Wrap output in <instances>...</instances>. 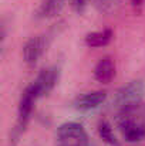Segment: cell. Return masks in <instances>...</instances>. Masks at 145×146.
Returning a JSON list of instances; mask_svg holds the SVG:
<instances>
[{"label":"cell","mask_w":145,"mask_h":146,"mask_svg":"<svg viewBox=\"0 0 145 146\" xmlns=\"http://www.w3.org/2000/svg\"><path fill=\"white\" fill-rule=\"evenodd\" d=\"M131 1H132V4H134V6H137V7L142 4V0H131Z\"/></svg>","instance_id":"12"},{"label":"cell","mask_w":145,"mask_h":146,"mask_svg":"<svg viewBox=\"0 0 145 146\" xmlns=\"http://www.w3.org/2000/svg\"><path fill=\"white\" fill-rule=\"evenodd\" d=\"M98 7L100 11L102 13H114L118 6H120V0H93Z\"/></svg>","instance_id":"11"},{"label":"cell","mask_w":145,"mask_h":146,"mask_svg":"<svg viewBox=\"0 0 145 146\" xmlns=\"http://www.w3.org/2000/svg\"><path fill=\"white\" fill-rule=\"evenodd\" d=\"M97 132H98V136L102 139V142H105L107 145H110V146H118L120 145L117 136L114 135L112 125H111L107 119H101V121L98 122Z\"/></svg>","instance_id":"10"},{"label":"cell","mask_w":145,"mask_h":146,"mask_svg":"<svg viewBox=\"0 0 145 146\" xmlns=\"http://www.w3.org/2000/svg\"><path fill=\"white\" fill-rule=\"evenodd\" d=\"M47 48V37L46 36H37L31 37L26 41L23 46V58L24 62L29 67H34L39 61V58L43 55V52Z\"/></svg>","instance_id":"5"},{"label":"cell","mask_w":145,"mask_h":146,"mask_svg":"<svg viewBox=\"0 0 145 146\" xmlns=\"http://www.w3.org/2000/svg\"><path fill=\"white\" fill-rule=\"evenodd\" d=\"M58 75H60V70L58 67H48L41 70V72L37 75V78L30 84L34 90V92L37 94V97H44L48 95L53 88L55 87L57 81H58Z\"/></svg>","instance_id":"4"},{"label":"cell","mask_w":145,"mask_h":146,"mask_svg":"<svg viewBox=\"0 0 145 146\" xmlns=\"http://www.w3.org/2000/svg\"><path fill=\"white\" fill-rule=\"evenodd\" d=\"M115 77V62L111 57H102L94 68V78L101 84H110Z\"/></svg>","instance_id":"7"},{"label":"cell","mask_w":145,"mask_h":146,"mask_svg":"<svg viewBox=\"0 0 145 146\" xmlns=\"http://www.w3.org/2000/svg\"><path fill=\"white\" fill-rule=\"evenodd\" d=\"M132 109L128 111H121V113L117 118V126L120 132L122 133L124 139L127 142H140L145 139V125L135 121L131 115Z\"/></svg>","instance_id":"3"},{"label":"cell","mask_w":145,"mask_h":146,"mask_svg":"<svg viewBox=\"0 0 145 146\" xmlns=\"http://www.w3.org/2000/svg\"><path fill=\"white\" fill-rule=\"evenodd\" d=\"M145 94V85L141 80H134L121 87L114 97V104L121 109V111H128V109H135Z\"/></svg>","instance_id":"1"},{"label":"cell","mask_w":145,"mask_h":146,"mask_svg":"<svg viewBox=\"0 0 145 146\" xmlns=\"http://www.w3.org/2000/svg\"><path fill=\"white\" fill-rule=\"evenodd\" d=\"M105 99H107L105 91H91V92L78 95L74 99L73 105L77 111H91L94 108H98L100 105H102Z\"/></svg>","instance_id":"6"},{"label":"cell","mask_w":145,"mask_h":146,"mask_svg":"<svg viewBox=\"0 0 145 146\" xmlns=\"http://www.w3.org/2000/svg\"><path fill=\"white\" fill-rule=\"evenodd\" d=\"M112 36H114V33H112L111 29H104V30H100V31L88 33L84 38V43H86V46H88L91 48L104 47L112 40Z\"/></svg>","instance_id":"8"},{"label":"cell","mask_w":145,"mask_h":146,"mask_svg":"<svg viewBox=\"0 0 145 146\" xmlns=\"http://www.w3.org/2000/svg\"><path fill=\"white\" fill-rule=\"evenodd\" d=\"M65 0H43V3L40 4V7L36 11V17L37 19H50L54 17L55 14H58L64 6Z\"/></svg>","instance_id":"9"},{"label":"cell","mask_w":145,"mask_h":146,"mask_svg":"<svg viewBox=\"0 0 145 146\" xmlns=\"http://www.w3.org/2000/svg\"><path fill=\"white\" fill-rule=\"evenodd\" d=\"M58 146H90L88 135L81 123L65 122L57 129Z\"/></svg>","instance_id":"2"}]
</instances>
